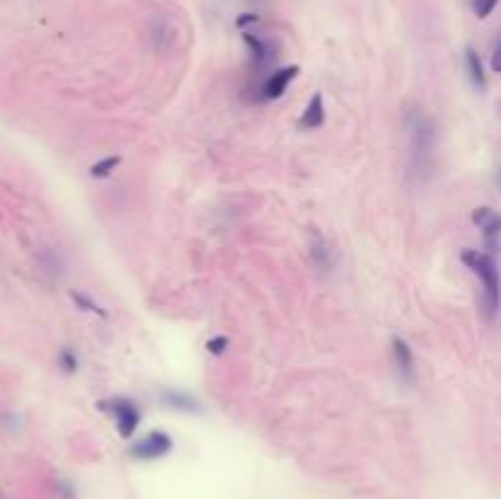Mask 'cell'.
<instances>
[{
	"label": "cell",
	"mask_w": 501,
	"mask_h": 499,
	"mask_svg": "<svg viewBox=\"0 0 501 499\" xmlns=\"http://www.w3.org/2000/svg\"><path fill=\"white\" fill-rule=\"evenodd\" d=\"M162 401L164 406L169 409H177V411H186V413H201L204 409H201L199 399H194L191 394H186V392L181 389H162Z\"/></svg>",
	"instance_id": "8"
},
{
	"label": "cell",
	"mask_w": 501,
	"mask_h": 499,
	"mask_svg": "<svg viewBox=\"0 0 501 499\" xmlns=\"http://www.w3.org/2000/svg\"><path fill=\"white\" fill-rule=\"evenodd\" d=\"M492 213H494V209H489V206H479V209H474V211H472V223L479 228V225H482V223L487 221Z\"/></svg>",
	"instance_id": "19"
},
{
	"label": "cell",
	"mask_w": 501,
	"mask_h": 499,
	"mask_svg": "<svg viewBox=\"0 0 501 499\" xmlns=\"http://www.w3.org/2000/svg\"><path fill=\"white\" fill-rule=\"evenodd\" d=\"M69 296H71V301L78 306V309H83V311H88V313H95V316H100V318H108V313L100 309V306L95 304V301L90 299V296L83 294V291H71Z\"/></svg>",
	"instance_id": "12"
},
{
	"label": "cell",
	"mask_w": 501,
	"mask_h": 499,
	"mask_svg": "<svg viewBox=\"0 0 501 499\" xmlns=\"http://www.w3.org/2000/svg\"><path fill=\"white\" fill-rule=\"evenodd\" d=\"M228 345H230L228 336H216V338H211V341L206 343V348H208V353L211 355H223L228 350Z\"/></svg>",
	"instance_id": "17"
},
{
	"label": "cell",
	"mask_w": 501,
	"mask_h": 499,
	"mask_svg": "<svg viewBox=\"0 0 501 499\" xmlns=\"http://www.w3.org/2000/svg\"><path fill=\"white\" fill-rule=\"evenodd\" d=\"M460 259L467 269H472L482 281V296H484V313L492 321L501 309V272L494 254L477 252V250H462Z\"/></svg>",
	"instance_id": "2"
},
{
	"label": "cell",
	"mask_w": 501,
	"mask_h": 499,
	"mask_svg": "<svg viewBox=\"0 0 501 499\" xmlns=\"http://www.w3.org/2000/svg\"><path fill=\"white\" fill-rule=\"evenodd\" d=\"M497 187L501 189V167H499V172H497Z\"/></svg>",
	"instance_id": "22"
},
{
	"label": "cell",
	"mask_w": 501,
	"mask_h": 499,
	"mask_svg": "<svg viewBox=\"0 0 501 499\" xmlns=\"http://www.w3.org/2000/svg\"><path fill=\"white\" fill-rule=\"evenodd\" d=\"M465 69H467L470 81L474 83V88H477V91H484V88H487V69H484V64H482V57H479L477 49H472V47H467L465 49Z\"/></svg>",
	"instance_id": "10"
},
{
	"label": "cell",
	"mask_w": 501,
	"mask_h": 499,
	"mask_svg": "<svg viewBox=\"0 0 501 499\" xmlns=\"http://www.w3.org/2000/svg\"><path fill=\"white\" fill-rule=\"evenodd\" d=\"M242 40L249 49V59H252L254 71H264V69L274 66V61L279 59V45L271 40H264L257 32H242Z\"/></svg>",
	"instance_id": "4"
},
{
	"label": "cell",
	"mask_w": 501,
	"mask_h": 499,
	"mask_svg": "<svg viewBox=\"0 0 501 499\" xmlns=\"http://www.w3.org/2000/svg\"><path fill=\"white\" fill-rule=\"evenodd\" d=\"M57 363H59V368L66 375H73L78 370V358H76V353H73L71 348H61L59 355H57Z\"/></svg>",
	"instance_id": "15"
},
{
	"label": "cell",
	"mask_w": 501,
	"mask_h": 499,
	"mask_svg": "<svg viewBox=\"0 0 501 499\" xmlns=\"http://www.w3.org/2000/svg\"><path fill=\"white\" fill-rule=\"evenodd\" d=\"M391 355H394V365H396V372L406 384H413L415 382V360H413V350L408 348L406 341H401L399 336L391 338Z\"/></svg>",
	"instance_id": "7"
},
{
	"label": "cell",
	"mask_w": 501,
	"mask_h": 499,
	"mask_svg": "<svg viewBox=\"0 0 501 499\" xmlns=\"http://www.w3.org/2000/svg\"><path fill=\"white\" fill-rule=\"evenodd\" d=\"M492 57H501V40L497 42V47H494V54Z\"/></svg>",
	"instance_id": "21"
},
{
	"label": "cell",
	"mask_w": 501,
	"mask_h": 499,
	"mask_svg": "<svg viewBox=\"0 0 501 499\" xmlns=\"http://www.w3.org/2000/svg\"><path fill=\"white\" fill-rule=\"evenodd\" d=\"M298 71H301L298 66L274 69V71H271L269 76H266L264 81L259 83V88H257L259 98L257 100H276V98H281V95L286 93V88H289V83L298 76Z\"/></svg>",
	"instance_id": "6"
},
{
	"label": "cell",
	"mask_w": 501,
	"mask_h": 499,
	"mask_svg": "<svg viewBox=\"0 0 501 499\" xmlns=\"http://www.w3.org/2000/svg\"><path fill=\"white\" fill-rule=\"evenodd\" d=\"M100 411H108L115 418V428H118L120 438H132L140 426V409L127 397H113V399L98 401Z\"/></svg>",
	"instance_id": "3"
},
{
	"label": "cell",
	"mask_w": 501,
	"mask_h": 499,
	"mask_svg": "<svg viewBox=\"0 0 501 499\" xmlns=\"http://www.w3.org/2000/svg\"><path fill=\"white\" fill-rule=\"evenodd\" d=\"M489 66H492L494 74H501V57H492V61H489Z\"/></svg>",
	"instance_id": "20"
},
{
	"label": "cell",
	"mask_w": 501,
	"mask_h": 499,
	"mask_svg": "<svg viewBox=\"0 0 501 499\" xmlns=\"http://www.w3.org/2000/svg\"><path fill=\"white\" fill-rule=\"evenodd\" d=\"M257 23H259V15L257 13H242V15H237L235 28L242 30V32H247L249 25H257Z\"/></svg>",
	"instance_id": "18"
},
{
	"label": "cell",
	"mask_w": 501,
	"mask_h": 499,
	"mask_svg": "<svg viewBox=\"0 0 501 499\" xmlns=\"http://www.w3.org/2000/svg\"><path fill=\"white\" fill-rule=\"evenodd\" d=\"M325 123V105H323V93H316L311 100H308L306 110L301 113V120H298V127L301 130H316V127H323Z\"/></svg>",
	"instance_id": "9"
},
{
	"label": "cell",
	"mask_w": 501,
	"mask_h": 499,
	"mask_svg": "<svg viewBox=\"0 0 501 499\" xmlns=\"http://www.w3.org/2000/svg\"><path fill=\"white\" fill-rule=\"evenodd\" d=\"M501 0H472V13L477 15L479 20H487L489 15L497 10V5Z\"/></svg>",
	"instance_id": "16"
},
{
	"label": "cell",
	"mask_w": 501,
	"mask_h": 499,
	"mask_svg": "<svg viewBox=\"0 0 501 499\" xmlns=\"http://www.w3.org/2000/svg\"><path fill=\"white\" fill-rule=\"evenodd\" d=\"M403 123H406L408 135V169H411V177L428 179L430 169H433L435 147H438V130H435L433 118L418 105H408Z\"/></svg>",
	"instance_id": "1"
},
{
	"label": "cell",
	"mask_w": 501,
	"mask_h": 499,
	"mask_svg": "<svg viewBox=\"0 0 501 499\" xmlns=\"http://www.w3.org/2000/svg\"><path fill=\"white\" fill-rule=\"evenodd\" d=\"M311 259L321 269H330V267H333V259H330V247L325 245L321 237H316V242L311 245Z\"/></svg>",
	"instance_id": "11"
},
{
	"label": "cell",
	"mask_w": 501,
	"mask_h": 499,
	"mask_svg": "<svg viewBox=\"0 0 501 499\" xmlns=\"http://www.w3.org/2000/svg\"><path fill=\"white\" fill-rule=\"evenodd\" d=\"M174 448V440L169 433L164 431H152L147 433L145 438H140L135 445L130 448V455L137 460H159L164 455H169Z\"/></svg>",
	"instance_id": "5"
},
{
	"label": "cell",
	"mask_w": 501,
	"mask_h": 499,
	"mask_svg": "<svg viewBox=\"0 0 501 499\" xmlns=\"http://www.w3.org/2000/svg\"><path fill=\"white\" fill-rule=\"evenodd\" d=\"M120 164V157H105L100 159V162H95L93 167H90V177L93 179H105L110 177V172H115V167Z\"/></svg>",
	"instance_id": "14"
},
{
	"label": "cell",
	"mask_w": 501,
	"mask_h": 499,
	"mask_svg": "<svg viewBox=\"0 0 501 499\" xmlns=\"http://www.w3.org/2000/svg\"><path fill=\"white\" fill-rule=\"evenodd\" d=\"M479 230H482V235H484V240H487V242L499 240V235H501V213L494 211V213L489 216V218L484 221L482 225H479Z\"/></svg>",
	"instance_id": "13"
}]
</instances>
